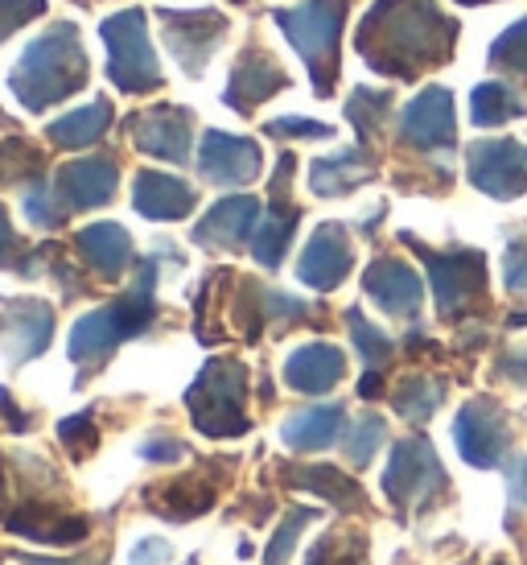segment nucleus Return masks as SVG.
I'll return each mask as SVG.
<instances>
[{
  "instance_id": "obj_14",
  "label": "nucleus",
  "mask_w": 527,
  "mask_h": 565,
  "mask_svg": "<svg viewBox=\"0 0 527 565\" xmlns=\"http://www.w3.org/2000/svg\"><path fill=\"white\" fill-rule=\"evenodd\" d=\"M194 116L186 108H173V104H161V108L137 111L128 120V132H132V145L149 158H161L170 166H186L190 161V137H194Z\"/></svg>"
},
{
  "instance_id": "obj_49",
  "label": "nucleus",
  "mask_w": 527,
  "mask_h": 565,
  "mask_svg": "<svg viewBox=\"0 0 527 565\" xmlns=\"http://www.w3.org/2000/svg\"><path fill=\"white\" fill-rule=\"evenodd\" d=\"M507 495H512L515 503H527V455H519L507 467Z\"/></svg>"
},
{
  "instance_id": "obj_44",
  "label": "nucleus",
  "mask_w": 527,
  "mask_h": 565,
  "mask_svg": "<svg viewBox=\"0 0 527 565\" xmlns=\"http://www.w3.org/2000/svg\"><path fill=\"white\" fill-rule=\"evenodd\" d=\"M503 277H507V289H512V294H527V232L507 244V256H503Z\"/></svg>"
},
{
  "instance_id": "obj_51",
  "label": "nucleus",
  "mask_w": 527,
  "mask_h": 565,
  "mask_svg": "<svg viewBox=\"0 0 527 565\" xmlns=\"http://www.w3.org/2000/svg\"><path fill=\"white\" fill-rule=\"evenodd\" d=\"M0 413H4V422H9V429H13V434H25V429L33 425V417H25V413L13 405L9 388H0Z\"/></svg>"
},
{
  "instance_id": "obj_31",
  "label": "nucleus",
  "mask_w": 527,
  "mask_h": 565,
  "mask_svg": "<svg viewBox=\"0 0 527 565\" xmlns=\"http://www.w3.org/2000/svg\"><path fill=\"white\" fill-rule=\"evenodd\" d=\"M470 116H474V125L478 128H498L515 120V116H524V99L515 95L512 83H478L474 92H470Z\"/></svg>"
},
{
  "instance_id": "obj_42",
  "label": "nucleus",
  "mask_w": 527,
  "mask_h": 565,
  "mask_svg": "<svg viewBox=\"0 0 527 565\" xmlns=\"http://www.w3.org/2000/svg\"><path fill=\"white\" fill-rule=\"evenodd\" d=\"M264 132L268 137H297V141H326V137H334V125L301 120V116H280V120H268Z\"/></svg>"
},
{
  "instance_id": "obj_46",
  "label": "nucleus",
  "mask_w": 527,
  "mask_h": 565,
  "mask_svg": "<svg viewBox=\"0 0 527 565\" xmlns=\"http://www.w3.org/2000/svg\"><path fill=\"white\" fill-rule=\"evenodd\" d=\"M170 557H173L170 541H161V536H144L140 545H132L128 565H170Z\"/></svg>"
},
{
  "instance_id": "obj_28",
  "label": "nucleus",
  "mask_w": 527,
  "mask_h": 565,
  "mask_svg": "<svg viewBox=\"0 0 527 565\" xmlns=\"http://www.w3.org/2000/svg\"><path fill=\"white\" fill-rule=\"evenodd\" d=\"M346 425V408L342 405H318V408H301L289 422L280 425V441L297 450V455H313V450H326L334 446Z\"/></svg>"
},
{
  "instance_id": "obj_56",
  "label": "nucleus",
  "mask_w": 527,
  "mask_h": 565,
  "mask_svg": "<svg viewBox=\"0 0 527 565\" xmlns=\"http://www.w3.org/2000/svg\"><path fill=\"white\" fill-rule=\"evenodd\" d=\"M190 565H198V562H190Z\"/></svg>"
},
{
  "instance_id": "obj_2",
  "label": "nucleus",
  "mask_w": 527,
  "mask_h": 565,
  "mask_svg": "<svg viewBox=\"0 0 527 565\" xmlns=\"http://www.w3.org/2000/svg\"><path fill=\"white\" fill-rule=\"evenodd\" d=\"M87 54L78 46L75 25H50L42 38H33L25 54L17 58L13 75H9V92L17 104L30 111H46L66 95L83 92L87 83Z\"/></svg>"
},
{
  "instance_id": "obj_23",
  "label": "nucleus",
  "mask_w": 527,
  "mask_h": 565,
  "mask_svg": "<svg viewBox=\"0 0 527 565\" xmlns=\"http://www.w3.org/2000/svg\"><path fill=\"white\" fill-rule=\"evenodd\" d=\"M75 248L87 260V268H92L95 277H104V281H120L128 268L137 265L132 236H128L120 223H108V220L83 227L75 236Z\"/></svg>"
},
{
  "instance_id": "obj_9",
  "label": "nucleus",
  "mask_w": 527,
  "mask_h": 565,
  "mask_svg": "<svg viewBox=\"0 0 527 565\" xmlns=\"http://www.w3.org/2000/svg\"><path fill=\"white\" fill-rule=\"evenodd\" d=\"M453 441H458V455L478 467V471H495L498 462L512 450V422L498 401L491 396H474L470 405L458 413L453 422Z\"/></svg>"
},
{
  "instance_id": "obj_35",
  "label": "nucleus",
  "mask_w": 527,
  "mask_h": 565,
  "mask_svg": "<svg viewBox=\"0 0 527 565\" xmlns=\"http://www.w3.org/2000/svg\"><path fill=\"white\" fill-rule=\"evenodd\" d=\"M363 553H367V541L355 533H326L310 553H305V565H363Z\"/></svg>"
},
{
  "instance_id": "obj_32",
  "label": "nucleus",
  "mask_w": 527,
  "mask_h": 565,
  "mask_svg": "<svg viewBox=\"0 0 527 565\" xmlns=\"http://www.w3.org/2000/svg\"><path fill=\"white\" fill-rule=\"evenodd\" d=\"M441 401H445V384H441V380H429V376L400 380V388L391 393V408L412 425L429 422L437 408H441Z\"/></svg>"
},
{
  "instance_id": "obj_22",
  "label": "nucleus",
  "mask_w": 527,
  "mask_h": 565,
  "mask_svg": "<svg viewBox=\"0 0 527 565\" xmlns=\"http://www.w3.org/2000/svg\"><path fill=\"white\" fill-rule=\"evenodd\" d=\"M215 500H218V479H206V475H182V479H170V483L144 487L149 512L161 520H178V524L206 516L215 508Z\"/></svg>"
},
{
  "instance_id": "obj_40",
  "label": "nucleus",
  "mask_w": 527,
  "mask_h": 565,
  "mask_svg": "<svg viewBox=\"0 0 527 565\" xmlns=\"http://www.w3.org/2000/svg\"><path fill=\"white\" fill-rule=\"evenodd\" d=\"M25 215H30L33 227H42V232H54V227H63L66 220V206L63 199L46 186V182H37L33 178V186L25 190Z\"/></svg>"
},
{
  "instance_id": "obj_54",
  "label": "nucleus",
  "mask_w": 527,
  "mask_h": 565,
  "mask_svg": "<svg viewBox=\"0 0 527 565\" xmlns=\"http://www.w3.org/2000/svg\"><path fill=\"white\" fill-rule=\"evenodd\" d=\"M0 503H4V462H0Z\"/></svg>"
},
{
  "instance_id": "obj_48",
  "label": "nucleus",
  "mask_w": 527,
  "mask_h": 565,
  "mask_svg": "<svg viewBox=\"0 0 527 565\" xmlns=\"http://www.w3.org/2000/svg\"><path fill=\"white\" fill-rule=\"evenodd\" d=\"M108 557H111L108 550L75 553V557H66V562H58V557H33V553H17V562H25V565H108Z\"/></svg>"
},
{
  "instance_id": "obj_18",
  "label": "nucleus",
  "mask_w": 527,
  "mask_h": 565,
  "mask_svg": "<svg viewBox=\"0 0 527 565\" xmlns=\"http://www.w3.org/2000/svg\"><path fill=\"white\" fill-rule=\"evenodd\" d=\"M284 87H289V75H284V66H280L268 50H244L232 66V79H227L223 104L235 108L239 116H251L268 95L284 92Z\"/></svg>"
},
{
  "instance_id": "obj_45",
  "label": "nucleus",
  "mask_w": 527,
  "mask_h": 565,
  "mask_svg": "<svg viewBox=\"0 0 527 565\" xmlns=\"http://www.w3.org/2000/svg\"><path fill=\"white\" fill-rule=\"evenodd\" d=\"M25 256H30V252L21 248V239H17L13 223H9V211L0 206V268H17V273H21Z\"/></svg>"
},
{
  "instance_id": "obj_36",
  "label": "nucleus",
  "mask_w": 527,
  "mask_h": 565,
  "mask_svg": "<svg viewBox=\"0 0 527 565\" xmlns=\"http://www.w3.org/2000/svg\"><path fill=\"white\" fill-rule=\"evenodd\" d=\"M491 66L512 71L515 79H527V17L515 21L512 30H503L491 42Z\"/></svg>"
},
{
  "instance_id": "obj_25",
  "label": "nucleus",
  "mask_w": 527,
  "mask_h": 565,
  "mask_svg": "<svg viewBox=\"0 0 527 565\" xmlns=\"http://www.w3.org/2000/svg\"><path fill=\"white\" fill-rule=\"evenodd\" d=\"M198 203V194L182 182V178H173V173H161V170H140L132 178V206H137L144 220H186L190 211Z\"/></svg>"
},
{
  "instance_id": "obj_52",
  "label": "nucleus",
  "mask_w": 527,
  "mask_h": 565,
  "mask_svg": "<svg viewBox=\"0 0 527 565\" xmlns=\"http://www.w3.org/2000/svg\"><path fill=\"white\" fill-rule=\"evenodd\" d=\"M379 393H384V367H367V376L358 380V396H363V401H375Z\"/></svg>"
},
{
  "instance_id": "obj_30",
  "label": "nucleus",
  "mask_w": 527,
  "mask_h": 565,
  "mask_svg": "<svg viewBox=\"0 0 527 565\" xmlns=\"http://www.w3.org/2000/svg\"><path fill=\"white\" fill-rule=\"evenodd\" d=\"M108 128H111V104L108 99H95L87 108L58 116V120L50 125V141L58 145V149H87V145L99 141Z\"/></svg>"
},
{
  "instance_id": "obj_33",
  "label": "nucleus",
  "mask_w": 527,
  "mask_h": 565,
  "mask_svg": "<svg viewBox=\"0 0 527 565\" xmlns=\"http://www.w3.org/2000/svg\"><path fill=\"white\" fill-rule=\"evenodd\" d=\"M388 111H391V92L358 87V92L346 99V116H351V125H355L363 145H372L375 137H379V128L388 125Z\"/></svg>"
},
{
  "instance_id": "obj_27",
  "label": "nucleus",
  "mask_w": 527,
  "mask_h": 565,
  "mask_svg": "<svg viewBox=\"0 0 527 565\" xmlns=\"http://www.w3.org/2000/svg\"><path fill=\"white\" fill-rule=\"evenodd\" d=\"M297 223H301V206L289 203V194H272V203L264 206V220L251 232V256L260 260L268 273L280 268L284 252L297 236Z\"/></svg>"
},
{
  "instance_id": "obj_29",
  "label": "nucleus",
  "mask_w": 527,
  "mask_h": 565,
  "mask_svg": "<svg viewBox=\"0 0 527 565\" xmlns=\"http://www.w3.org/2000/svg\"><path fill=\"white\" fill-rule=\"evenodd\" d=\"M372 178H375V161L367 158V149H346V153L318 158L310 166V186H313V194H322V199L351 194V190L363 186V182H372Z\"/></svg>"
},
{
  "instance_id": "obj_1",
  "label": "nucleus",
  "mask_w": 527,
  "mask_h": 565,
  "mask_svg": "<svg viewBox=\"0 0 527 565\" xmlns=\"http://www.w3.org/2000/svg\"><path fill=\"white\" fill-rule=\"evenodd\" d=\"M453 42L458 21L441 13L437 0H375L355 33V46L367 66L404 83L450 63Z\"/></svg>"
},
{
  "instance_id": "obj_19",
  "label": "nucleus",
  "mask_w": 527,
  "mask_h": 565,
  "mask_svg": "<svg viewBox=\"0 0 527 565\" xmlns=\"http://www.w3.org/2000/svg\"><path fill=\"white\" fill-rule=\"evenodd\" d=\"M363 289L391 318H417L420 301H424V281L417 277V268L396 260V256L372 260L367 273H363Z\"/></svg>"
},
{
  "instance_id": "obj_4",
  "label": "nucleus",
  "mask_w": 527,
  "mask_h": 565,
  "mask_svg": "<svg viewBox=\"0 0 527 565\" xmlns=\"http://www.w3.org/2000/svg\"><path fill=\"white\" fill-rule=\"evenodd\" d=\"M186 408L198 434L206 438H244L251 429L248 417V367L232 355H215L202 363L198 380L190 384Z\"/></svg>"
},
{
  "instance_id": "obj_16",
  "label": "nucleus",
  "mask_w": 527,
  "mask_h": 565,
  "mask_svg": "<svg viewBox=\"0 0 527 565\" xmlns=\"http://www.w3.org/2000/svg\"><path fill=\"white\" fill-rule=\"evenodd\" d=\"M264 170L260 145L248 137H232V132H206L198 149V173L211 186H248Z\"/></svg>"
},
{
  "instance_id": "obj_24",
  "label": "nucleus",
  "mask_w": 527,
  "mask_h": 565,
  "mask_svg": "<svg viewBox=\"0 0 527 565\" xmlns=\"http://www.w3.org/2000/svg\"><path fill=\"white\" fill-rule=\"evenodd\" d=\"M346 376V355L334 343H305L284 360V384L293 393L322 396Z\"/></svg>"
},
{
  "instance_id": "obj_7",
  "label": "nucleus",
  "mask_w": 527,
  "mask_h": 565,
  "mask_svg": "<svg viewBox=\"0 0 527 565\" xmlns=\"http://www.w3.org/2000/svg\"><path fill=\"white\" fill-rule=\"evenodd\" d=\"M450 487V475L437 458L429 438H404L391 450V462L384 471V495H388L400 512H424L437 503Z\"/></svg>"
},
{
  "instance_id": "obj_41",
  "label": "nucleus",
  "mask_w": 527,
  "mask_h": 565,
  "mask_svg": "<svg viewBox=\"0 0 527 565\" xmlns=\"http://www.w3.org/2000/svg\"><path fill=\"white\" fill-rule=\"evenodd\" d=\"M58 438H63V446L75 458H87L99 446V425H95L92 413H75V417H66L58 425Z\"/></svg>"
},
{
  "instance_id": "obj_5",
  "label": "nucleus",
  "mask_w": 527,
  "mask_h": 565,
  "mask_svg": "<svg viewBox=\"0 0 527 565\" xmlns=\"http://www.w3.org/2000/svg\"><path fill=\"white\" fill-rule=\"evenodd\" d=\"M277 25L310 66L313 92L330 95L338 83V42L346 25V0H301L297 9H277Z\"/></svg>"
},
{
  "instance_id": "obj_55",
  "label": "nucleus",
  "mask_w": 527,
  "mask_h": 565,
  "mask_svg": "<svg viewBox=\"0 0 527 565\" xmlns=\"http://www.w3.org/2000/svg\"><path fill=\"white\" fill-rule=\"evenodd\" d=\"M462 4H491V0H462Z\"/></svg>"
},
{
  "instance_id": "obj_39",
  "label": "nucleus",
  "mask_w": 527,
  "mask_h": 565,
  "mask_svg": "<svg viewBox=\"0 0 527 565\" xmlns=\"http://www.w3.org/2000/svg\"><path fill=\"white\" fill-rule=\"evenodd\" d=\"M42 173V153L25 141H0V186H13Z\"/></svg>"
},
{
  "instance_id": "obj_43",
  "label": "nucleus",
  "mask_w": 527,
  "mask_h": 565,
  "mask_svg": "<svg viewBox=\"0 0 527 565\" xmlns=\"http://www.w3.org/2000/svg\"><path fill=\"white\" fill-rule=\"evenodd\" d=\"M46 13V0H0V42L13 38L25 21Z\"/></svg>"
},
{
  "instance_id": "obj_50",
  "label": "nucleus",
  "mask_w": 527,
  "mask_h": 565,
  "mask_svg": "<svg viewBox=\"0 0 527 565\" xmlns=\"http://www.w3.org/2000/svg\"><path fill=\"white\" fill-rule=\"evenodd\" d=\"M498 376H507L512 384L527 388V351H512V355H503V360H498Z\"/></svg>"
},
{
  "instance_id": "obj_34",
  "label": "nucleus",
  "mask_w": 527,
  "mask_h": 565,
  "mask_svg": "<svg viewBox=\"0 0 527 565\" xmlns=\"http://www.w3.org/2000/svg\"><path fill=\"white\" fill-rule=\"evenodd\" d=\"M346 327H351V339H355L358 355H363V363H367V367H384V363L396 355L391 339L375 327V322H367V318H363V310H346Z\"/></svg>"
},
{
  "instance_id": "obj_13",
  "label": "nucleus",
  "mask_w": 527,
  "mask_h": 565,
  "mask_svg": "<svg viewBox=\"0 0 527 565\" xmlns=\"http://www.w3.org/2000/svg\"><path fill=\"white\" fill-rule=\"evenodd\" d=\"M54 339V310L37 298L0 301V347L13 367L37 360Z\"/></svg>"
},
{
  "instance_id": "obj_20",
  "label": "nucleus",
  "mask_w": 527,
  "mask_h": 565,
  "mask_svg": "<svg viewBox=\"0 0 527 565\" xmlns=\"http://www.w3.org/2000/svg\"><path fill=\"white\" fill-rule=\"evenodd\" d=\"M120 186V166L111 158H83L66 161L54 178V194L63 199L66 211H95L108 206Z\"/></svg>"
},
{
  "instance_id": "obj_6",
  "label": "nucleus",
  "mask_w": 527,
  "mask_h": 565,
  "mask_svg": "<svg viewBox=\"0 0 527 565\" xmlns=\"http://www.w3.org/2000/svg\"><path fill=\"white\" fill-rule=\"evenodd\" d=\"M99 38L108 46V79L128 95H144L161 87V63L153 58L149 46V25L140 9H125V13L108 17L99 25Z\"/></svg>"
},
{
  "instance_id": "obj_38",
  "label": "nucleus",
  "mask_w": 527,
  "mask_h": 565,
  "mask_svg": "<svg viewBox=\"0 0 527 565\" xmlns=\"http://www.w3.org/2000/svg\"><path fill=\"white\" fill-rule=\"evenodd\" d=\"M318 516L313 508H293L289 516L280 520V529L272 533V541L264 545V565H289V557H293L297 550V536L305 533V524Z\"/></svg>"
},
{
  "instance_id": "obj_37",
  "label": "nucleus",
  "mask_w": 527,
  "mask_h": 565,
  "mask_svg": "<svg viewBox=\"0 0 527 565\" xmlns=\"http://www.w3.org/2000/svg\"><path fill=\"white\" fill-rule=\"evenodd\" d=\"M384 438H388V422L384 417H375V413L358 417L351 425V434H346V458H351V467H367L375 458V450L384 446Z\"/></svg>"
},
{
  "instance_id": "obj_3",
  "label": "nucleus",
  "mask_w": 527,
  "mask_h": 565,
  "mask_svg": "<svg viewBox=\"0 0 527 565\" xmlns=\"http://www.w3.org/2000/svg\"><path fill=\"white\" fill-rule=\"evenodd\" d=\"M153 289H157V260H140L137 281H132V289H128L125 298H116L108 306L92 310V315L78 318L75 330H71V360H75L78 376H87L92 367L108 363V355L125 339H137V334H144V330L153 327L157 318Z\"/></svg>"
},
{
  "instance_id": "obj_10",
  "label": "nucleus",
  "mask_w": 527,
  "mask_h": 565,
  "mask_svg": "<svg viewBox=\"0 0 527 565\" xmlns=\"http://www.w3.org/2000/svg\"><path fill=\"white\" fill-rule=\"evenodd\" d=\"M161 38L186 75H202L227 38V17L215 9H161Z\"/></svg>"
},
{
  "instance_id": "obj_11",
  "label": "nucleus",
  "mask_w": 527,
  "mask_h": 565,
  "mask_svg": "<svg viewBox=\"0 0 527 565\" xmlns=\"http://www.w3.org/2000/svg\"><path fill=\"white\" fill-rule=\"evenodd\" d=\"M470 182L491 199H519L527 194V149L512 137L474 141L465 153Z\"/></svg>"
},
{
  "instance_id": "obj_26",
  "label": "nucleus",
  "mask_w": 527,
  "mask_h": 565,
  "mask_svg": "<svg viewBox=\"0 0 527 565\" xmlns=\"http://www.w3.org/2000/svg\"><path fill=\"white\" fill-rule=\"evenodd\" d=\"M284 475V483L297 487V491H313V495H322L330 500L338 512H367V495H363V487L355 479H346L338 467H326V462H318V467H305V462H284L280 467Z\"/></svg>"
},
{
  "instance_id": "obj_53",
  "label": "nucleus",
  "mask_w": 527,
  "mask_h": 565,
  "mask_svg": "<svg viewBox=\"0 0 527 565\" xmlns=\"http://www.w3.org/2000/svg\"><path fill=\"white\" fill-rule=\"evenodd\" d=\"M507 322H512V327H527V310H524V315H512Z\"/></svg>"
},
{
  "instance_id": "obj_8",
  "label": "nucleus",
  "mask_w": 527,
  "mask_h": 565,
  "mask_svg": "<svg viewBox=\"0 0 527 565\" xmlns=\"http://www.w3.org/2000/svg\"><path fill=\"white\" fill-rule=\"evenodd\" d=\"M404 244H412V248L424 256L441 318H462V315H470L474 301H482V294H486V260H482V252H474V248L429 252L412 236H404Z\"/></svg>"
},
{
  "instance_id": "obj_17",
  "label": "nucleus",
  "mask_w": 527,
  "mask_h": 565,
  "mask_svg": "<svg viewBox=\"0 0 527 565\" xmlns=\"http://www.w3.org/2000/svg\"><path fill=\"white\" fill-rule=\"evenodd\" d=\"M355 268V248H351V236L342 223H322L310 236L301 260H297V277L310 285V289H338L346 281V273Z\"/></svg>"
},
{
  "instance_id": "obj_21",
  "label": "nucleus",
  "mask_w": 527,
  "mask_h": 565,
  "mask_svg": "<svg viewBox=\"0 0 527 565\" xmlns=\"http://www.w3.org/2000/svg\"><path fill=\"white\" fill-rule=\"evenodd\" d=\"M256 223H260V203L251 194H235L211 206V215H202L190 236L206 252H235L244 239H251Z\"/></svg>"
},
{
  "instance_id": "obj_47",
  "label": "nucleus",
  "mask_w": 527,
  "mask_h": 565,
  "mask_svg": "<svg viewBox=\"0 0 527 565\" xmlns=\"http://www.w3.org/2000/svg\"><path fill=\"white\" fill-rule=\"evenodd\" d=\"M186 441L178 438H153L140 446V458H149V462H178V458H186Z\"/></svg>"
},
{
  "instance_id": "obj_15",
  "label": "nucleus",
  "mask_w": 527,
  "mask_h": 565,
  "mask_svg": "<svg viewBox=\"0 0 527 565\" xmlns=\"http://www.w3.org/2000/svg\"><path fill=\"white\" fill-rule=\"evenodd\" d=\"M4 529L33 541V545H78L92 533V520L78 516V512H66L63 503L46 500V495H33L17 512L4 516Z\"/></svg>"
},
{
  "instance_id": "obj_12",
  "label": "nucleus",
  "mask_w": 527,
  "mask_h": 565,
  "mask_svg": "<svg viewBox=\"0 0 527 565\" xmlns=\"http://www.w3.org/2000/svg\"><path fill=\"white\" fill-rule=\"evenodd\" d=\"M400 141L420 153H450L458 141V116H453L450 87H424V92L404 108Z\"/></svg>"
}]
</instances>
